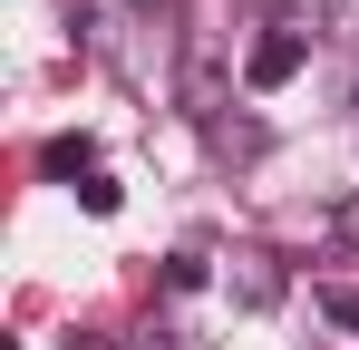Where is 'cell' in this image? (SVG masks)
<instances>
[{
	"instance_id": "cell-1",
	"label": "cell",
	"mask_w": 359,
	"mask_h": 350,
	"mask_svg": "<svg viewBox=\"0 0 359 350\" xmlns=\"http://www.w3.org/2000/svg\"><path fill=\"white\" fill-rule=\"evenodd\" d=\"M175 98H184V117H194V127H224V108H233V98H224V58H214V39H204V30H184Z\"/></svg>"
},
{
	"instance_id": "cell-2",
	"label": "cell",
	"mask_w": 359,
	"mask_h": 350,
	"mask_svg": "<svg viewBox=\"0 0 359 350\" xmlns=\"http://www.w3.org/2000/svg\"><path fill=\"white\" fill-rule=\"evenodd\" d=\"M301 58H311V39H301V30H262V39L243 49V78H252V88H292Z\"/></svg>"
},
{
	"instance_id": "cell-3",
	"label": "cell",
	"mask_w": 359,
	"mask_h": 350,
	"mask_svg": "<svg viewBox=\"0 0 359 350\" xmlns=\"http://www.w3.org/2000/svg\"><path fill=\"white\" fill-rule=\"evenodd\" d=\"M233 292L262 311V302H282V273H272V253H233Z\"/></svg>"
},
{
	"instance_id": "cell-4",
	"label": "cell",
	"mask_w": 359,
	"mask_h": 350,
	"mask_svg": "<svg viewBox=\"0 0 359 350\" xmlns=\"http://www.w3.org/2000/svg\"><path fill=\"white\" fill-rule=\"evenodd\" d=\"M39 166H49V175H78V185H88V175H97V146H88V136H49V146H39Z\"/></svg>"
},
{
	"instance_id": "cell-5",
	"label": "cell",
	"mask_w": 359,
	"mask_h": 350,
	"mask_svg": "<svg viewBox=\"0 0 359 350\" xmlns=\"http://www.w3.org/2000/svg\"><path fill=\"white\" fill-rule=\"evenodd\" d=\"M204 136H214V156H233V166L262 156V127H252V117H224V127H204Z\"/></svg>"
},
{
	"instance_id": "cell-6",
	"label": "cell",
	"mask_w": 359,
	"mask_h": 350,
	"mask_svg": "<svg viewBox=\"0 0 359 350\" xmlns=\"http://www.w3.org/2000/svg\"><path fill=\"white\" fill-rule=\"evenodd\" d=\"M165 292H204V243H184V253H165Z\"/></svg>"
},
{
	"instance_id": "cell-7",
	"label": "cell",
	"mask_w": 359,
	"mask_h": 350,
	"mask_svg": "<svg viewBox=\"0 0 359 350\" xmlns=\"http://www.w3.org/2000/svg\"><path fill=\"white\" fill-rule=\"evenodd\" d=\"M320 311H330V321H359V292H350V283H330V292H320Z\"/></svg>"
},
{
	"instance_id": "cell-8",
	"label": "cell",
	"mask_w": 359,
	"mask_h": 350,
	"mask_svg": "<svg viewBox=\"0 0 359 350\" xmlns=\"http://www.w3.org/2000/svg\"><path fill=\"white\" fill-rule=\"evenodd\" d=\"M340 233H350V243H359V205H340Z\"/></svg>"
}]
</instances>
